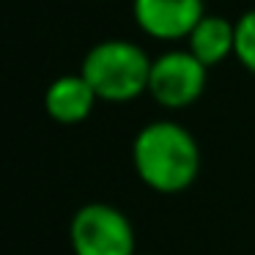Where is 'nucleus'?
Wrapping results in <instances>:
<instances>
[{"label": "nucleus", "instance_id": "6", "mask_svg": "<svg viewBox=\"0 0 255 255\" xmlns=\"http://www.w3.org/2000/svg\"><path fill=\"white\" fill-rule=\"evenodd\" d=\"M99 96L83 74H63L44 91V110L58 124H80L94 113Z\"/></svg>", "mask_w": 255, "mask_h": 255}, {"label": "nucleus", "instance_id": "2", "mask_svg": "<svg viewBox=\"0 0 255 255\" xmlns=\"http://www.w3.org/2000/svg\"><path fill=\"white\" fill-rule=\"evenodd\" d=\"M83 74L94 94L105 102H132L148 91L151 61L137 44L110 39L91 47L83 61Z\"/></svg>", "mask_w": 255, "mask_h": 255}, {"label": "nucleus", "instance_id": "1", "mask_svg": "<svg viewBox=\"0 0 255 255\" xmlns=\"http://www.w3.org/2000/svg\"><path fill=\"white\" fill-rule=\"evenodd\" d=\"M132 165L140 181L162 195L184 192L200 173V148L176 121H154L132 143Z\"/></svg>", "mask_w": 255, "mask_h": 255}, {"label": "nucleus", "instance_id": "4", "mask_svg": "<svg viewBox=\"0 0 255 255\" xmlns=\"http://www.w3.org/2000/svg\"><path fill=\"white\" fill-rule=\"evenodd\" d=\"M206 88V66L184 50H170L151 61L148 94L167 110H181L200 99Z\"/></svg>", "mask_w": 255, "mask_h": 255}, {"label": "nucleus", "instance_id": "3", "mask_svg": "<svg viewBox=\"0 0 255 255\" xmlns=\"http://www.w3.org/2000/svg\"><path fill=\"white\" fill-rule=\"evenodd\" d=\"M74 255H137L129 217L110 203H85L69 225Z\"/></svg>", "mask_w": 255, "mask_h": 255}, {"label": "nucleus", "instance_id": "7", "mask_svg": "<svg viewBox=\"0 0 255 255\" xmlns=\"http://www.w3.org/2000/svg\"><path fill=\"white\" fill-rule=\"evenodd\" d=\"M233 47H236V22H228L225 17H217V14H206L189 33V52L206 69L233 55Z\"/></svg>", "mask_w": 255, "mask_h": 255}, {"label": "nucleus", "instance_id": "5", "mask_svg": "<svg viewBox=\"0 0 255 255\" xmlns=\"http://www.w3.org/2000/svg\"><path fill=\"white\" fill-rule=\"evenodd\" d=\"M134 22L143 33L159 41L189 39L195 25L206 17L203 0H134Z\"/></svg>", "mask_w": 255, "mask_h": 255}, {"label": "nucleus", "instance_id": "8", "mask_svg": "<svg viewBox=\"0 0 255 255\" xmlns=\"http://www.w3.org/2000/svg\"><path fill=\"white\" fill-rule=\"evenodd\" d=\"M233 55L239 58L247 72L255 74V8L247 14H242L236 22V47H233Z\"/></svg>", "mask_w": 255, "mask_h": 255}]
</instances>
